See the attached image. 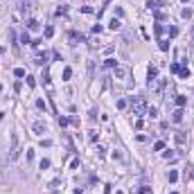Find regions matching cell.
I'll use <instances>...</instances> for the list:
<instances>
[{
    "mask_svg": "<svg viewBox=\"0 0 194 194\" xmlns=\"http://www.w3.org/2000/svg\"><path fill=\"white\" fill-rule=\"evenodd\" d=\"M18 156H20V140H18V133H11V144H9L7 158H9V162H16Z\"/></svg>",
    "mask_w": 194,
    "mask_h": 194,
    "instance_id": "obj_1",
    "label": "cell"
},
{
    "mask_svg": "<svg viewBox=\"0 0 194 194\" xmlns=\"http://www.w3.org/2000/svg\"><path fill=\"white\" fill-rule=\"evenodd\" d=\"M113 77L118 79L120 84L127 86V84H129V68H124V66H115V68H113Z\"/></svg>",
    "mask_w": 194,
    "mask_h": 194,
    "instance_id": "obj_2",
    "label": "cell"
},
{
    "mask_svg": "<svg viewBox=\"0 0 194 194\" xmlns=\"http://www.w3.org/2000/svg\"><path fill=\"white\" fill-rule=\"evenodd\" d=\"M131 113L133 115H142L144 113V99L142 97H133V102H131Z\"/></svg>",
    "mask_w": 194,
    "mask_h": 194,
    "instance_id": "obj_3",
    "label": "cell"
},
{
    "mask_svg": "<svg viewBox=\"0 0 194 194\" xmlns=\"http://www.w3.org/2000/svg\"><path fill=\"white\" fill-rule=\"evenodd\" d=\"M111 156H113V160H118V162H127V160H129L127 151H124V149H122V147H115V149H113V153H111Z\"/></svg>",
    "mask_w": 194,
    "mask_h": 194,
    "instance_id": "obj_4",
    "label": "cell"
},
{
    "mask_svg": "<svg viewBox=\"0 0 194 194\" xmlns=\"http://www.w3.org/2000/svg\"><path fill=\"white\" fill-rule=\"evenodd\" d=\"M18 9H20V11H29V9H32V2H29V0H18Z\"/></svg>",
    "mask_w": 194,
    "mask_h": 194,
    "instance_id": "obj_5",
    "label": "cell"
},
{
    "mask_svg": "<svg viewBox=\"0 0 194 194\" xmlns=\"http://www.w3.org/2000/svg\"><path fill=\"white\" fill-rule=\"evenodd\" d=\"M162 79H149V90H160Z\"/></svg>",
    "mask_w": 194,
    "mask_h": 194,
    "instance_id": "obj_6",
    "label": "cell"
},
{
    "mask_svg": "<svg viewBox=\"0 0 194 194\" xmlns=\"http://www.w3.org/2000/svg\"><path fill=\"white\" fill-rule=\"evenodd\" d=\"M172 122H183V109H176L174 113H172Z\"/></svg>",
    "mask_w": 194,
    "mask_h": 194,
    "instance_id": "obj_7",
    "label": "cell"
},
{
    "mask_svg": "<svg viewBox=\"0 0 194 194\" xmlns=\"http://www.w3.org/2000/svg\"><path fill=\"white\" fill-rule=\"evenodd\" d=\"M34 131H36V133H45V131H48L45 122H34Z\"/></svg>",
    "mask_w": 194,
    "mask_h": 194,
    "instance_id": "obj_8",
    "label": "cell"
},
{
    "mask_svg": "<svg viewBox=\"0 0 194 194\" xmlns=\"http://www.w3.org/2000/svg\"><path fill=\"white\" fill-rule=\"evenodd\" d=\"M109 27L113 29V32H118V29H122V23H120L118 18H111V23H109Z\"/></svg>",
    "mask_w": 194,
    "mask_h": 194,
    "instance_id": "obj_9",
    "label": "cell"
},
{
    "mask_svg": "<svg viewBox=\"0 0 194 194\" xmlns=\"http://www.w3.org/2000/svg\"><path fill=\"white\" fill-rule=\"evenodd\" d=\"M147 75H149V79H158V68H156V66H149Z\"/></svg>",
    "mask_w": 194,
    "mask_h": 194,
    "instance_id": "obj_10",
    "label": "cell"
},
{
    "mask_svg": "<svg viewBox=\"0 0 194 194\" xmlns=\"http://www.w3.org/2000/svg\"><path fill=\"white\" fill-rule=\"evenodd\" d=\"M185 104H187V97H183V95H176V106H178V109H183Z\"/></svg>",
    "mask_w": 194,
    "mask_h": 194,
    "instance_id": "obj_11",
    "label": "cell"
},
{
    "mask_svg": "<svg viewBox=\"0 0 194 194\" xmlns=\"http://www.w3.org/2000/svg\"><path fill=\"white\" fill-rule=\"evenodd\" d=\"M45 59H48V54L43 52V54H36V59H34V63H39V66H43L45 63Z\"/></svg>",
    "mask_w": 194,
    "mask_h": 194,
    "instance_id": "obj_12",
    "label": "cell"
},
{
    "mask_svg": "<svg viewBox=\"0 0 194 194\" xmlns=\"http://www.w3.org/2000/svg\"><path fill=\"white\" fill-rule=\"evenodd\" d=\"M181 18H185V20H190V18H192V9H190V7H185L183 11H181Z\"/></svg>",
    "mask_w": 194,
    "mask_h": 194,
    "instance_id": "obj_13",
    "label": "cell"
},
{
    "mask_svg": "<svg viewBox=\"0 0 194 194\" xmlns=\"http://www.w3.org/2000/svg\"><path fill=\"white\" fill-rule=\"evenodd\" d=\"M20 43H25V45H32V41H29V34H27V32L20 34Z\"/></svg>",
    "mask_w": 194,
    "mask_h": 194,
    "instance_id": "obj_14",
    "label": "cell"
},
{
    "mask_svg": "<svg viewBox=\"0 0 194 194\" xmlns=\"http://www.w3.org/2000/svg\"><path fill=\"white\" fill-rule=\"evenodd\" d=\"M162 158H165V160H176V153H172V151H165V153H162Z\"/></svg>",
    "mask_w": 194,
    "mask_h": 194,
    "instance_id": "obj_15",
    "label": "cell"
},
{
    "mask_svg": "<svg viewBox=\"0 0 194 194\" xmlns=\"http://www.w3.org/2000/svg\"><path fill=\"white\" fill-rule=\"evenodd\" d=\"M27 27H29V29H39V23H36L34 18H29V20H27Z\"/></svg>",
    "mask_w": 194,
    "mask_h": 194,
    "instance_id": "obj_16",
    "label": "cell"
},
{
    "mask_svg": "<svg viewBox=\"0 0 194 194\" xmlns=\"http://www.w3.org/2000/svg\"><path fill=\"white\" fill-rule=\"evenodd\" d=\"M70 77H72V68H63V79H70Z\"/></svg>",
    "mask_w": 194,
    "mask_h": 194,
    "instance_id": "obj_17",
    "label": "cell"
},
{
    "mask_svg": "<svg viewBox=\"0 0 194 194\" xmlns=\"http://www.w3.org/2000/svg\"><path fill=\"white\" fill-rule=\"evenodd\" d=\"M167 178H169V183H174V181H176V178H178V174H176V172H174V169H172V172H169V174H167Z\"/></svg>",
    "mask_w": 194,
    "mask_h": 194,
    "instance_id": "obj_18",
    "label": "cell"
},
{
    "mask_svg": "<svg viewBox=\"0 0 194 194\" xmlns=\"http://www.w3.org/2000/svg\"><path fill=\"white\" fill-rule=\"evenodd\" d=\"M178 75L183 77V79H190V70H187V68H181V72H178Z\"/></svg>",
    "mask_w": 194,
    "mask_h": 194,
    "instance_id": "obj_19",
    "label": "cell"
},
{
    "mask_svg": "<svg viewBox=\"0 0 194 194\" xmlns=\"http://www.w3.org/2000/svg\"><path fill=\"white\" fill-rule=\"evenodd\" d=\"M147 113H149L151 118H156V115H158V109H156V106H149V109H147Z\"/></svg>",
    "mask_w": 194,
    "mask_h": 194,
    "instance_id": "obj_20",
    "label": "cell"
},
{
    "mask_svg": "<svg viewBox=\"0 0 194 194\" xmlns=\"http://www.w3.org/2000/svg\"><path fill=\"white\" fill-rule=\"evenodd\" d=\"M104 66H106V68H115L118 63H115V59H106V61H104Z\"/></svg>",
    "mask_w": 194,
    "mask_h": 194,
    "instance_id": "obj_21",
    "label": "cell"
},
{
    "mask_svg": "<svg viewBox=\"0 0 194 194\" xmlns=\"http://www.w3.org/2000/svg\"><path fill=\"white\" fill-rule=\"evenodd\" d=\"M160 50H162V52L169 50V41H165V39H162V41H160Z\"/></svg>",
    "mask_w": 194,
    "mask_h": 194,
    "instance_id": "obj_22",
    "label": "cell"
},
{
    "mask_svg": "<svg viewBox=\"0 0 194 194\" xmlns=\"http://www.w3.org/2000/svg\"><path fill=\"white\" fill-rule=\"evenodd\" d=\"M14 75H16V77H25V68H16Z\"/></svg>",
    "mask_w": 194,
    "mask_h": 194,
    "instance_id": "obj_23",
    "label": "cell"
},
{
    "mask_svg": "<svg viewBox=\"0 0 194 194\" xmlns=\"http://www.w3.org/2000/svg\"><path fill=\"white\" fill-rule=\"evenodd\" d=\"M153 149H156V151H160V149H165V142H162V140H158V142L153 144Z\"/></svg>",
    "mask_w": 194,
    "mask_h": 194,
    "instance_id": "obj_24",
    "label": "cell"
},
{
    "mask_svg": "<svg viewBox=\"0 0 194 194\" xmlns=\"http://www.w3.org/2000/svg\"><path fill=\"white\" fill-rule=\"evenodd\" d=\"M52 34H54V29L52 27H45V39H52Z\"/></svg>",
    "mask_w": 194,
    "mask_h": 194,
    "instance_id": "obj_25",
    "label": "cell"
},
{
    "mask_svg": "<svg viewBox=\"0 0 194 194\" xmlns=\"http://www.w3.org/2000/svg\"><path fill=\"white\" fill-rule=\"evenodd\" d=\"M169 70H172V72H181V66H178V63H172V66H169Z\"/></svg>",
    "mask_w": 194,
    "mask_h": 194,
    "instance_id": "obj_26",
    "label": "cell"
},
{
    "mask_svg": "<svg viewBox=\"0 0 194 194\" xmlns=\"http://www.w3.org/2000/svg\"><path fill=\"white\" fill-rule=\"evenodd\" d=\"M27 86H29V88H34V86H36V79H34V77H27Z\"/></svg>",
    "mask_w": 194,
    "mask_h": 194,
    "instance_id": "obj_27",
    "label": "cell"
},
{
    "mask_svg": "<svg viewBox=\"0 0 194 194\" xmlns=\"http://www.w3.org/2000/svg\"><path fill=\"white\" fill-rule=\"evenodd\" d=\"M176 142L183 144V142H185V135H183V133H176Z\"/></svg>",
    "mask_w": 194,
    "mask_h": 194,
    "instance_id": "obj_28",
    "label": "cell"
},
{
    "mask_svg": "<svg viewBox=\"0 0 194 194\" xmlns=\"http://www.w3.org/2000/svg\"><path fill=\"white\" fill-rule=\"evenodd\" d=\"M48 167H50V160H48V158H43V160H41V169H48Z\"/></svg>",
    "mask_w": 194,
    "mask_h": 194,
    "instance_id": "obj_29",
    "label": "cell"
},
{
    "mask_svg": "<svg viewBox=\"0 0 194 194\" xmlns=\"http://www.w3.org/2000/svg\"><path fill=\"white\" fill-rule=\"evenodd\" d=\"M68 122H70L68 118H59V127H68Z\"/></svg>",
    "mask_w": 194,
    "mask_h": 194,
    "instance_id": "obj_30",
    "label": "cell"
},
{
    "mask_svg": "<svg viewBox=\"0 0 194 194\" xmlns=\"http://www.w3.org/2000/svg\"><path fill=\"white\" fill-rule=\"evenodd\" d=\"M118 109H127V99H118Z\"/></svg>",
    "mask_w": 194,
    "mask_h": 194,
    "instance_id": "obj_31",
    "label": "cell"
},
{
    "mask_svg": "<svg viewBox=\"0 0 194 194\" xmlns=\"http://www.w3.org/2000/svg\"><path fill=\"white\" fill-rule=\"evenodd\" d=\"M36 106H39L41 111H45V102H43V99H36Z\"/></svg>",
    "mask_w": 194,
    "mask_h": 194,
    "instance_id": "obj_32",
    "label": "cell"
},
{
    "mask_svg": "<svg viewBox=\"0 0 194 194\" xmlns=\"http://www.w3.org/2000/svg\"><path fill=\"white\" fill-rule=\"evenodd\" d=\"M138 194H151V190H149V187H140V192Z\"/></svg>",
    "mask_w": 194,
    "mask_h": 194,
    "instance_id": "obj_33",
    "label": "cell"
},
{
    "mask_svg": "<svg viewBox=\"0 0 194 194\" xmlns=\"http://www.w3.org/2000/svg\"><path fill=\"white\" fill-rule=\"evenodd\" d=\"M102 32V25H93V34H99Z\"/></svg>",
    "mask_w": 194,
    "mask_h": 194,
    "instance_id": "obj_34",
    "label": "cell"
},
{
    "mask_svg": "<svg viewBox=\"0 0 194 194\" xmlns=\"http://www.w3.org/2000/svg\"><path fill=\"white\" fill-rule=\"evenodd\" d=\"M192 59H194V48H192Z\"/></svg>",
    "mask_w": 194,
    "mask_h": 194,
    "instance_id": "obj_35",
    "label": "cell"
},
{
    "mask_svg": "<svg viewBox=\"0 0 194 194\" xmlns=\"http://www.w3.org/2000/svg\"><path fill=\"white\" fill-rule=\"evenodd\" d=\"M183 2H190V0H183Z\"/></svg>",
    "mask_w": 194,
    "mask_h": 194,
    "instance_id": "obj_36",
    "label": "cell"
},
{
    "mask_svg": "<svg viewBox=\"0 0 194 194\" xmlns=\"http://www.w3.org/2000/svg\"><path fill=\"white\" fill-rule=\"evenodd\" d=\"M172 194H178V192H172Z\"/></svg>",
    "mask_w": 194,
    "mask_h": 194,
    "instance_id": "obj_37",
    "label": "cell"
},
{
    "mask_svg": "<svg viewBox=\"0 0 194 194\" xmlns=\"http://www.w3.org/2000/svg\"><path fill=\"white\" fill-rule=\"evenodd\" d=\"M0 90H2V86H0Z\"/></svg>",
    "mask_w": 194,
    "mask_h": 194,
    "instance_id": "obj_38",
    "label": "cell"
}]
</instances>
